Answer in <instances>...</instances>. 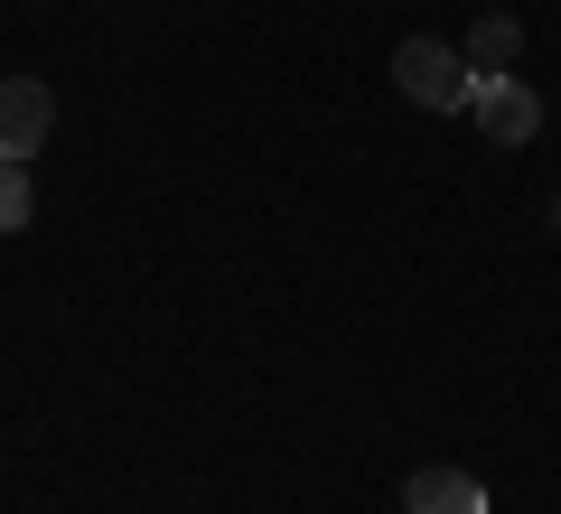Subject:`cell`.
Listing matches in <instances>:
<instances>
[{
    "label": "cell",
    "instance_id": "7",
    "mask_svg": "<svg viewBox=\"0 0 561 514\" xmlns=\"http://www.w3.org/2000/svg\"><path fill=\"white\" fill-rule=\"evenodd\" d=\"M552 225H561V197H552Z\"/></svg>",
    "mask_w": 561,
    "mask_h": 514
},
{
    "label": "cell",
    "instance_id": "4",
    "mask_svg": "<svg viewBox=\"0 0 561 514\" xmlns=\"http://www.w3.org/2000/svg\"><path fill=\"white\" fill-rule=\"evenodd\" d=\"M402 514H486V487H478L468 468H412Z\"/></svg>",
    "mask_w": 561,
    "mask_h": 514
},
{
    "label": "cell",
    "instance_id": "5",
    "mask_svg": "<svg viewBox=\"0 0 561 514\" xmlns=\"http://www.w3.org/2000/svg\"><path fill=\"white\" fill-rule=\"evenodd\" d=\"M515 47H524V20H515V10H486V20L468 28V47H459V57L478 66V76H505V66H515Z\"/></svg>",
    "mask_w": 561,
    "mask_h": 514
},
{
    "label": "cell",
    "instance_id": "3",
    "mask_svg": "<svg viewBox=\"0 0 561 514\" xmlns=\"http://www.w3.org/2000/svg\"><path fill=\"white\" fill-rule=\"evenodd\" d=\"M57 132V94H47V76H0V159H20Z\"/></svg>",
    "mask_w": 561,
    "mask_h": 514
},
{
    "label": "cell",
    "instance_id": "1",
    "mask_svg": "<svg viewBox=\"0 0 561 514\" xmlns=\"http://www.w3.org/2000/svg\"><path fill=\"white\" fill-rule=\"evenodd\" d=\"M393 84L421 103V113H468V94H478V66H468L449 38H402V47H393Z\"/></svg>",
    "mask_w": 561,
    "mask_h": 514
},
{
    "label": "cell",
    "instance_id": "2",
    "mask_svg": "<svg viewBox=\"0 0 561 514\" xmlns=\"http://www.w3.org/2000/svg\"><path fill=\"white\" fill-rule=\"evenodd\" d=\"M468 113H478V132L496 140V150H524V140L542 132V94L524 76H478V94H468Z\"/></svg>",
    "mask_w": 561,
    "mask_h": 514
},
{
    "label": "cell",
    "instance_id": "6",
    "mask_svg": "<svg viewBox=\"0 0 561 514\" xmlns=\"http://www.w3.org/2000/svg\"><path fill=\"white\" fill-rule=\"evenodd\" d=\"M28 216H38V197H28V169H20V159H0V235H20Z\"/></svg>",
    "mask_w": 561,
    "mask_h": 514
}]
</instances>
